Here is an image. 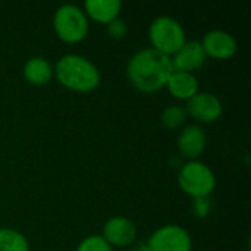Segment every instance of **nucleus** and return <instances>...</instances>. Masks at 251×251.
I'll list each match as a JSON object with an SVG mask.
<instances>
[{
	"label": "nucleus",
	"mask_w": 251,
	"mask_h": 251,
	"mask_svg": "<svg viewBox=\"0 0 251 251\" xmlns=\"http://www.w3.org/2000/svg\"><path fill=\"white\" fill-rule=\"evenodd\" d=\"M174 72L169 56L154 49H143L137 51L128 62L126 75L129 82L143 93L151 94L163 87Z\"/></svg>",
	"instance_id": "f257e3e1"
},
{
	"label": "nucleus",
	"mask_w": 251,
	"mask_h": 251,
	"mask_svg": "<svg viewBox=\"0 0 251 251\" xmlns=\"http://www.w3.org/2000/svg\"><path fill=\"white\" fill-rule=\"evenodd\" d=\"M207 56L200 41H185L184 46L171 57V62L174 71L193 74L204 65Z\"/></svg>",
	"instance_id": "9d476101"
},
{
	"label": "nucleus",
	"mask_w": 251,
	"mask_h": 251,
	"mask_svg": "<svg viewBox=\"0 0 251 251\" xmlns=\"http://www.w3.org/2000/svg\"><path fill=\"white\" fill-rule=\"evenodd\" d=\"M176 147L184 157L190 160H196L206 147L204 131L199 125H187L185 128L181 129L178 135Z\"/></svg>",
	"instance_id": "9b49d317"
},
{
	"label": "nucleus",
	"mask_w": 251,
	"mask_h": 251,
	"mask_svg": "<svg viewBox=\"0 0 251 251\" xmlns=\"http://www.w3.org/2000/svg\"><path fill=\"white\" fill-rule=\"evenodd\" d=\"M187 118H188V115H187L185 107L178 106V104H171L162 112V124L168 129L181 128L185 124Z\"/></svg>",
	"instance_id": "dca6fc26"
},
{
	"label": "nucleus",
	"mask_w": 251,
	"mask_h": 251,
	"mask_svg": "<svg viewBox=\"0 0 251 251\" xmlns=\"http://www.w3.org/2000/svg\"><path fill=\"white\" fill-rule=\"evenodd\" d=\"M200 43L206 56L218 60H228L235 56L238 50L235 37L224 29H212L206 32Z\"/></svg>",
	"instance_id": "6e6552de"
},
{
	"label": "nucleus",
	"mask_w": 251,
	"mask_h": 251,
	"mask_svg": "<svg viewBox=\"0 0 251 251\" xmlns=\"http://www.w3.org/2000/svg\"><path fill=\"white\" fill-rule=\"evenodd\" d=\"M101 237L110 247H128L137 238V228L131 219L115 216L104 224Z\"/></svg>",
	"instance_id": "1a4fd4ad"
},
{
	"label": "nucleus",
	"mask_w": 251,
	"mask_h": 251,
	"mask_svg": "<svg viewBox=\"0 0 251 251\" xmlns=\"http://www.w3.org/2000/svg\"><path fill=\"white\" fill-rule=\"evenodd\" d=\"M166 87L175 99L185 101H188L199 93V81L194 74L188 72L174 71L166 82Z\"/></svg>",
	"instance_id": "4468645a"
},
{
	"label": "nucleus",
	"mask_w": 251,
	"mask_h": 251,
	"mask_svg": "<svg viewBox=\"0 0 251 251\" xmlns=\"http://www.w3.org/2000/svg\"><path fill=\"white\" fill-rule=\"evenodd\" d=\"M149 251H191L190 234L178 225H166L154 231L147 244Z\"/></svg>",
	"instance_id": "423d86ee"
},
{
	"label": "nucleus",
	"mask_w": 251,
	"mask_h": 251,
	"mask_svg": "<svg viewBox=\"0 0 251 251\" xmlns=\"http://www.w3.org/2000/svg\"><path fill=\"white\" fill-rule=\"evenodd\" d=\"M194 210H196L197 215H200V216L207 215L209 210H210L209 199H196V201H194Z\"/></svg>",
	"instance_id": "6ab92c4d"
},
{
	"label": "nucleus",
	"mask_w": 251,
	"mask_h": 251,
	"mask_svg": "<svg viewBox=\"0 0 251 251\" xmlns=\"http://www.w3.org/2000/svg\"><path fill=\"white\" fill-rule=\"evenodd\" d=\"M151 49L172 57L187 41L182 25L172 16H157L149 28Z\"/></svg>",
	"instance_id": "7ed1b4c3"
},
{
	"label": "nucleus",
	"mask_w": 251,
	"mask_h": 251,
	"mask_svg": "<svg viewBox=\"0 0 251 251\" xmlns=\"http://www.w3.org/2000/svg\"><path fill=\"white\" fill-rule=\"evenodd\" d=\"M122 3L119 0H87L84 3V13L87 18L107 25L119 18Z\"/></svg>",
	"instance_id": "f8f14e48"
},
{
	"label": "nucleus",
	"mask_w": 251,
	"mask_h": 251,
	"mask_svg": "<svg viewBox=\"0 0 251 251\" xmlns=\"http://www.w3.org/2000/svg\"><path fill=\"white\" fill-rule=\"evenodd\" d=\"M53 69L60 85L76 93H90L96 90L101 81L99 68L90 59L79 54L62 56Z\"/></svg>",
	"instance_id": "f03ea898"
},
{
	"label": "nucleus",
	"mask_w": 251,
	"mask_h": 251,
	"mask_svg": "<svg viewBox=\"0 0 251 251\" xmlns=\"http://www.w3.org/2000/svg\"><path fill=\"white\" fill-rule=\"evenodd\" d=\"M185 110L187 115L191 116L193 119L203 124H210L221 118L224 112V106L219 97H216L212 93L203 91V93H197L193 99L187 101Z\"/></svg>",
	"instance_id": "0eeeda50"
},
{
	"label": "nucleus",
	"mask_w": 251,
	"mask_h": 251,
	"mask_svg": "<svg viewBox=\"0 0 251 251\" xmlns=\"http://www.w3.org/2000/svg\"><path fill=\"white\" fill-rule=\"evenodd\" d=\"M0 251H29L28 240L16 229H0Z\"/></svg>",
	"instance_id": "2eb2a0df"
},
{
	"label": "nucleus",
	"mask_w": 251,
	"mask_h": 251,
	"mask_svg": "<svg viewBox=\"0 0 251 251\" xmlns=\"http://www.w3.org/2000/svg\"><path fill=\"white\" fill-rule=\"evenodd\" d=\"M53 28L56 35L68 43L75 44L82 41L90 29V22L82 9L75 4H62L53 16Z\"/></svg>",
	"instance_id": "20e7f679"
},
{
	"label": "nucleus",
	"mask_w": 251,
	"mask_h": 251,
	"mask_svg": "<svg viewBox=\"0 0 251 251\" xmlns=\"http://www.w3.org/2000/svg\"><path fill=\"white\" fill-rule=\"evenodd\" d=\"M181 190L193 199H207L216 188V176L213 171L199 160L187 162L178 175Z\"/></svg>",
	"instance_id": "39448f33"
},
{
	"label": "nucleus",
	"mask_w": 251,
	"mask_h": 251,
	"mask_svg": "<svg viewBox=\"0 0 251 251\" xmlns=\"http://www.w3.org/2000/svg\"><path fill=\"white\" fill-rule=\"evenodd\" d=\"M22 74L26 82H29L31 85L40 87L51 81V78L54 76V69H53V65L46 57L34 56L25 62Z\"/></svg>",
	"instance_id": "ddd939ff"
},
{
	"label": "nucleus",
	"mask_w": 251,
	"mask_h": 251,
	"mask_svg": "<svg viewBox=\"0 0 251 251\" xmlns=\"http://www.w3.org/2000/svg\"><path fill=\"white\" fill-rule=\"evenodd\" d=\"M76 251H112V247L101 235H90L79 243Z\"/></svg>",
	"instance_id": "f3484780"
},
{
	"label": "nucleus",
	"mask_w": 251,
	"mask_h": 251,
	"mask_svg": "<svg viewBox=\"0 0 251 251\" xmlns=\"http://www.w3.org/2000/svg\"><path fill=\"white\" fill-rule=\"evenodd\" d=\"M106 28H107L109 37H112V38H115V40L124 38V37L126 35V32H128V26H126L125 21H124V19H119V18L115 19V21H112L110 24H107Z\"/></svg>",
	"instance_id": "a211bd4d"
}]
</instances>
